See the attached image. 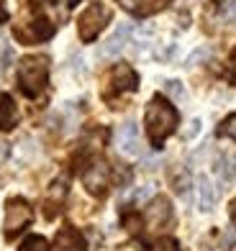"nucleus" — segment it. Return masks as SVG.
I'll list each match as a JSON object with an SVG mask.
<instances>
[{
	"instance_id": "39448f33",
	"label": "nucleus",
	"mask_w": 236,
	"mask_h": 251,
	"mask_svg": "<svg viewBox=\"0 0 236 251\" xmlns=\"http://www.w3.org/2000/svg\"><path fill=\"white\" fill-rule=\"evenodd\" d=\"M116 144H118V149L121 154H126V156H139L141 151V144H139V126L129 121V123H123L118 133H116Z\"/></svg>"
},
{
	"instance_id": "aec40b11",
	"label": "nucleus",
	"mask_w": 236,
	"mask_h": 251,
	"mask_svg": "<svg viewBox=\"0 0 236 251\" xmlns=\"http://www.w3.org/2000/svg\"><path fill=\"white\" fill-rule=\"evenodd\" d=\"M64 192H67V187H64V182L59 179V182H54V185H52L49 195H52L54 200H62V198H64Z\"/></svg>"
},
{
	"instance_id": "4be33fe9",
	"label": "nucleus",
	"mask_w": 236,
	"mask_h": 251,
	"mask_svg": "<svg viewBox=\"0 0 236 251\" xmlns=\"http://www.w3.org/2000/svg\"><path fill=\"white\" fill-rule=\"evenodd\" d=\"M200 133V121L195 118L193 123H190V128H187V133H185V139H193V136H198Z\"/></svg>"
},
{
	"instance_id": "6e6552de",
	"label": "nucleus",
	"mask_w": 236,
	"mask_h": 251,
	"mask_svg": "<svg viewBox=\"0 0 236 251\" xmlns=\"http://www.w3.org/2000/svg\"><path fill=\"white\" fill-rule=\"evenodd\" d=\"M54 251H87L85 249V238L77 228H62L54 238Z\"/></svg>"
},
{
	"instance_id": "f257e3e1",
	"label": "nucleus",
	"mask_w": 236,
	"mask_h": 251,
	"mask_svg": "<svg viewBox=\"0 0 236 251\" xmlns=\"http://www.w3.org/2000/svg\"><path fill=\"white\" fill-rule=\"evenodd\" d=\"M175 128H177V110L164 98H154L147 108V133L154 149H159Z\"/></svg>"
},
{
	"instance_id": "412c9836",
	"label": "nucleus",
	"mask_w": 236,
	"mask_h": 251,
	"mask_svg": "<svg viewBox=\"0 0 236 251\" xmlns=\"http://www.w3.org/2000/svg\"><path fill=\"white\" fill-rule=\"evenodd\" d=\"M126 226H129V231L136 233V231H141V218H139V215H129V218H126Z\"/></svg>"
},
{
	"instance_id": "9b49d317",
	"label": "nucleus",
	"mask_w": 236,
	"mask_h": 251,
	"mask_svg": "<svg viewBox=\"0 0 236 251\" xmlns=\"http://www.w3.org/2000/svg\"><path fill=\"white\" fill-rule=\"evenodd\" d=\"M118 3L133 16H149L154 10H162L167 0H118Z\"/></svg>"
},
{
	"instance_id": "bb28decb",
	"label": "nucleus",
	"mask_w": 236,
	"mask_h": 251,
	"mask_svg": "<svg viewBox=\"0 0 236 251\" xmlns=\"http://www.w3.org/2000/svg\"><path fill=\"white\" fill-rule=\"evenodd\" d=\"M234 82H236V59H234Z\"/></svg>"
},
{
	"instance_id": "a211bd4d",
	"label": "nucleus",
	"mask_w": 236,
	"mask_h": 251,
	"mask_svg": "<svg viewBox=\"0 0 236 251\" xmlns=\"http://www.w3.org/2000/svg\"><path fill=\"white\" fill-rule=\"evenodd\" d=\"M164 93L170 95V98H175V100H180V98L185 95L183 82H180V79H167V82H164Z\"/></svg>"
},
{
	"instance_id": "4468645a",
	"label": "nucleus",
	"mask_w": 236,
	"mask_h": 251,
	"mask_svg": "<svg viewBox=\"0 0 236 251\" xmlns=\"http://www.w3.org/2000/svg\"><path fill=\"white\" fill-rule=\"evenodd\" d=\"M147 218H149L152 226H162L167 218H170V200L167 198H154V202L147 210Z\"/></svg>"
},
{
	"instance_id": "a878e982",
	"label": "nucleus",
	"mask_w": 236,
	"mask_h": 251,
	"mask_svg": "<svg viewBox=\"0 0 236 251\" xmlns=\"http://www.w3.org/2000/svg\"><path fill=\"white\" fill-rule=\"evenodd\" d=\"M231 18L236 21V0H234V8H231Z\"/></svg>"
},
{
	"instance_id": "7ed1b4c3",
	"label": "nucleus",
	"mask_w": 236,
	"mask_h": 251,
	"mask_svg": "<svg viewBox=\"0 0 236 251\" xmlns=\"http://www.w3.org/2000/svg\"><path fill=\"white\" fill-rule=\"evenodd\" d=\"M105 21H108V10L103 8L100 0H93V3L82 10V16H80V39L82 41H93L98 33L103 31Z\"/></svg>"
},
{
	"instance_id": "9d476101",
	"label": "nucleus",
	"mask_w": 236,
	"mask_h": 251,
	"mask_svg": "<svg viewBox=\"0 0 236 251\" xmlns=\"http://www.w3.org/2000/svg\"><path fill=\"white\" fill-rule=\"evenodd\" d=\"M110 85H113L116 90H136L139 77L129 64H116L113 72H110Z\"/></svg>"
},
{
	"instance_id": "20e7f679",
	"label": "nucleus",
	"mask_w": 236,
	"mask_h": 251,
	"mask_svg": "<svg viewBox=\"0 0 236 251\" xmlns=\"http://www.w3.org/2000/svg\"><path fill=\"white\" fill-rule=\"evenodd\" d=\"M31 218H33V213H31L26 200H21V198L8 200L5 202V236L13 238L18 231H24L31 223Z\"/></svg>"
},
{
	"instance_id": "b1692460",
	"label": "nucleus",
	"mask_w": 236,
	"mask_h": 251,
	"mask_svg": "<svg viewBox=\"0 0 236 251\" xmlns=\"http://www.w3.org/2000/svg\"><path fill=\"white\" fill-rule=\"evenodd\" d=\"M229 213H231V221L236 223V198L231 200V208H229Z\"/></svg>"
},
{
	"instance_id": "f03ea898",
	"label": "nucleus",
	"mask_w": 236,
	"mask_h": 251,
	"mask_svg": "<svg viewBox=\"0 0 236 251\" xmlns=\"http://www.w3.org/2000/svg\"><path fill=\"white\" fill-rule=\"evenodd\" d=\"M49 79V62L47 56H24L18 67V82L24 87V93L28 98L41 95V90L47 87Z\"/></svg>"
},
{
	"instance_id": "ddd939ff",
	"label": "nucleus",
	"mask_w": 236,
	"mask_h": 251,
	"mask_svg": "<svg viewBox=\"0 0 236 251\" xmlns=\"http://www.w3.org/2000/svg\"><path fill=\"white\" fill-rule=\"evenodd\" d=\"M198 192H200V210H203V213L213 210V205H216V200H218V192L213 190L210 179L206 175L198 177Z\"/></svg>"
},
{
	"instance_id": "5701e85b",
	"label": "nucleus",
	"mask_w": 236,
	"mask_h": 251,
	"mask_svg": "<svg viewBox=\"0 0 236 251\" xmlns=\"http://www.w3.org/2000/svg\"><path fill=\"white\" fill-rule=\"evenodd\" d=\"M234 241H236V231H231V233H229L226 238H223V249H229V246H231Z\"/></svg>"
},
{
	"instance_id": "393cba45",
	"label": "nucleus",
	"mask_w": 236,
	"mask_h": 251,
	"mask_svg": "<svg viewBox=\"0 0 236 251\" xmlns=\"http://www.w3.org/2000/svg\"><path fill=\"white\" fill-rule=\"evenodd\" d=\"M57 3H64V5H75V0H57Z\"/></svg>"
},
{
	"instance_id": "0eeeda50",
	"label": "nucleus",
	"mask_w": 236,
	"mask_h": 251,
	"mask_svg": "<svg viewBox=\"0 0 236 251\" xmlns=\"http://www.w3.org/2000/svg\"><path fill=\"white\" fill-rule=\"evenodd\" d=\"M54 33V26L49 24V21H33V24H28V26H21V28H16V36L21 39V41H28V44H36V41H44V39H49Z\"/></svg>"
},
{
	"instance_id": "f8f14e48",
	"label": "nucleus",
	"mask_w": 236,
	"mask_h": 251,
	"mask_svg": "<svg viewBox=\"0 0 236 251\" xmlns=\"http://www.w3.org/2000/svg\"><path fill=\"white\" fill-rule=\"evenodd\" d=\"M18 123V108L10 95H0V128L10 131Z\"/></svg>"
},
{
	"instance_id": "f3484780",
	"label": "nucleus",
	"mask_w": 236,
	"mask_h": 251,
	"mask_svg": "<svg viewBox=\"0 0 236 251\" xmlns=\"http://www.w3.org/2000/svg\"><path fill=\"white\" fill-rule=\"evenodd\" d=\"M149 251H180V244L175 241V238L164 236V238H159V241H154V246Z\"/></svg>"
},
{
	"instance_id": "2eb2a0df",
	"label": "nucleus",
	"mask_w": 236,
	"mask_h": 251,
	"mask_svg": "<svg viewBox=\"0 0 236 251\" xmlns=\"http://www.w3.org/2000/svg\"><path fill=\"white\" fill-rule=\"evenodd\" d=\"M21 251H49V246L41 236H28L24 241V246H21Z\"/></svg>"
},
{
	"instance_id": "1a4fd4ad",
	"label": "nucleus",
	"mask_w": 236,
	"mask_h": 251,
	"mask_svg": "<svg viewBox=\"0 0 236 251\" xmlns=\"http://www.w3.org/2000/svg\"><path fill=\"white\" fill-rule=\"evenodd\" d=\"M129 39H131V24H121L113 33H110V39L103 44L100 54L103 56H116L118 51H123V47H126Z\"/></svg>"
},
{
	"instance_id": "dca6fc26",
	"label": "nucleus",
	"mask_w": 236,
	"mask_h": 251,
	"mask_svg": "<svg viewBox=\"0 0 236 251\" xmlns=\"http://www.w3.org/2000/svg\"><path fill=\"white\" fill-rule=\"evenodd\" d=\"M218 136H226V139H234L236 141V113H234V116H229L226 121L218 126Z\"/></svg>"
},
{
	"instance_id": "423d86ee",
	"label": "nucleus",
	"mask_w": 236,
	"mask_h": 251,
	"mask_svg": "<svg viewBox=\"0 0 236 251\" xmlns=\"http://www.w3.org/2000/svg\"><path fill=\"white\" fill-rule=\"evenodd\" d=\"M82 182H85V187L93 192V195H103L105 187H108V167L103 162H95L82 175Z\"/></svg>"
},
{
	"instance_id": "6ab92c4d",
	"label": "nucleus",
	"mask_w": 236,
	"mask_h": 251,
	"mask_svg": "<svg viewBox=\"0 0 236 251\" xmlns=\"http://www.w3.org/2000/svg\"><path fill=\"white\" fill-rule=\"evenodd\" d=\"M208 56H210L208 49H195L193 54L187 56V67H193V64H198V62H203V59H208Z\"/></svg>"
}]
</instances>
